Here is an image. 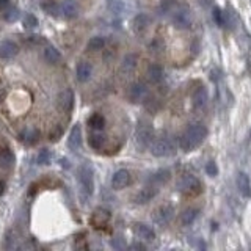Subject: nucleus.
I'll use <instances>...</instances> for the list:
<instances>
[{"label": "nucleus", "mask_w": 251, "mask_h": 251, "mask_svg": "<svg viewBox=\"0 0 251 251\" xmlns=\"http://www.w3.org/2000/svg\"><path fill=\"white\" fill-rule=\"evenodd\" d=\"M206 137H207L206 126H202L201 123L190 124L179 138L180 149H182L184 152H192L196 148H200L202 145V141L206 140Z\"/></svg>", "instance_id": "f257e3e1"}, {"label": "nucleus", "mask_w": 251, "mask_h": 251, "mask_svg": "<svg viewBox=\"0 0 251 251\" xmlns=\"http://www.w3.org/2000/svg\"><path fill=\"white\" fill-rule=\"evenodd\" d=\"M77 179H78V185H80V195L86 201L88 198H91V195L94 192V171L91 168V165L82 163L77 171Z\"/></svg>", "instance_id": "f03ea898"}, {"label": "nucleus", "mask_w": 251, "mask_h": 251, "mask_svg": "<svg viewBox=\"0 0 251 251\" xmlns=\"http://www.w3.org/2000/svg\"><path fill=\"white\" fill-rule=\"evenodd\" d=\"M171 22L176 28H190L193 24V16L192 11L187 6H177L171 11Z\"/></svg>", "instance_id": "7ed1b4c3"}, {"label": "nucleus", "mask_w": 251, "mask_h": 251, "mask_svg": "<svg viewBox=\"0 0 251 251\" xmlns=\"http://www.w3.org/2000/svg\"><path fill=\"white\" fill-rule=\"evenodd\" d=\"M154 140V129L151 123H146V121H141L137 127L135 132V141H137V146L140 149H146L151 146Z\"/></svg>", "instance_id": "20e7f679"}, {"label": "nucleus", "mask_w": 251, "mask_h": 251, "mask_svg": "<svg viewBox=\"0 0 251 251\" xmlns=\"http://www.w3.org/2000/svg\"><path fill=\"white\" fill-rule=\"evenodd\" d=\"M177 190L185 195H198L202 190V184L200 179H196L192 175H184L177 180Z\"/></svg>", "instance_id": "39448f33"}, {"label": "nucleus", "mask_w": 251, "mask_h": 251, "mask_svg": "<svg viewBox=\"0 0 251 251\" xmlns=\"http://www.w3.org/2000/svg\"><path fill=\"white\" fill-rule=\"evenodd\" d=\"M149 148H151V152L155 157H168L175 152V145H173V141L167 137L154 138Z\"/></svg>", "instance_id": "423d86ee"}, {"label": "nucleus", "mask_w": 251, "mask_h": 251, "mask_svg": "<svg viewBox=\"0 0 251 251\" xmlns=\"http://www.w3.org/2000/svg\"><path fill=\"white\" fill-rule=\"evenodd\" d=\"M148 96H149V90L143 82L132 83L127 90V98L133 104H141V102H145L148 99Z\"/></svg>", "instance_id": "0eeeda50"}, {"label": "nucleus", "mask_w": 251, "mask_h": 251, "mask_svg": "<svg viewBox=\"0 0 251 251\" xmlns=\"http://www.w3.org/2000/svg\"><path fill=\"white\" fill-rule=\"evenodd\" d=\"M173 217H175V209L171 206H162L152 214V222L157 226H167L173 220Z\"/></svg>", "instance_id": "6e6552de"}, {"label": "nucleus", "mask_w": 251, "mask_h": 251, "mask_svg": "<svg viewBox=\"0 0 251 251\" xmlns=\"http://www.w3.org/2000/svg\"><path fill=\"white\" fill-rule=\"evenodd\" d=\"M110 217H112V215H110V212L107 209L99 207V209H96L93 212V215L90 218V223L96 227V229H104V227L110 222Z\"/></svg>", "instance_id": "1a4fd4ad"}, {"label": "nucleus", "mask_w": 251, "mask_h": 251, "mask_svg": "<svg viewBox=\"0 0 251 251\" xmlns=\"http://www.w3.org/2000/svg\"><path fill=\"white\" fill-rule=\"evenodd\" d=\"M57 104H58V108L61 110V112H65V113H69L71 110H73V105H74V93L73 90H63L60 94H58V98H57Z\"/></svg>", "instance_id": "9d476101"}, {"label": "nucleus", "mask_w": 251, "mask_h": 251, "mask_svg": "<svg viewBox=\"0 0 251 251\" xmlns=\"http://www.w3.org/2000/svg\"><path fill=\"white\" fill-rule=\"evenodd\" d=\"M68 146L73 152H78L82 148V127L80 124H75L73 126L69 133V138H68Z\"/></svg>", "instance_id": "9b49d317"}, {"label": "nucleus", "mask_w": 251, "mask_h": 251, "mask_svg": "<svg viewBox=\"0 0 251 251\" xmlns=\"http://www.w3.org/2000/svg\"><path fill=\"white\" fill-rule=\"evenodd\" d=\"M130 180L132 176L127 170H118L112 177V187L115 190H123V188H126L130 184Z\"/></svg>", "instance_id": "f8f14e48"}, {"label": "nucleus", "mask_w": 251, "mask_h": 251, "mask_svg": "<svg viewBox=\"0 0 251 251\" xmlns=\"http://www.w3.org/2000/svg\"><path fill=\"white\" fill-rule=\"evenodd\" d=\"M39 138H41V133L36 127H25L21 133H19V140L21 143H24L25 146H33L36 145Z\"/></svg>", "instance_id": "ddd939ff"}, {"label": "nucleus", "mask_w": 251, "mask_h": 251, "mask_svg": "<svg viewBox=\"0 0 251 251\" xmlns=\"http://www.w3.org/2000/svg\"><path fill=\"white\" fill-rule=\"evenodd\" d=\"M60 10L66 19H74L78 16V13H80V6H78L77 0H63L60 5Z\"/></svg>", "instance_id": "4468645a"}, {"label": "nucleus", "mask_w": 251, "mask_h": 251, "mask_svg": "<svg viewBox=\"0 0 251 251\" xmlns=\"http://www.w3.org/2000/svg\"><path fill=\"white\" fill-rule=\"evenodd\" d=\"M133 232H135V235L140 240H145V242H152L155 239V232L152 231V227L145 223L133 225Z\"/></svg>", "instance_id": "2eb2a0df"}, {"label": "nucleus", "mask_w": 251, "mask_h": 251, "mask_svg": "<svg viewBox=\"0 0 251 251\" xmlns=\"http://www.w3.org/2000/svg\"><path fill=\"white\" fill-rule=\"evenodd\" d=\"M157 193H159V188L154 187V185H149V187L141 188V190L133 196V201H135L137 204H146V202L151 201Z\"/></svg>", "instance_id": "dca6fc26"}, {"label": "nucleus", "mask_w": 251, "mask_h": 251, "mask_svg": "<svg viewBox=\"0 0 251 251\" xmlns=\"http://www.w3.org/2000/svg\"><path fill=\"white\" fill-rule=\"evenodd\" d=\"M18 52H19V46L16 44L14 41H10V39L0 44V58L11 60V58L16 57V55H18Z\"/></svg>", "instance_id": "f3484780"}, {"label": "nucleus", "mask_w": 251, "mask_h": 251, "mask_svg": "<svg viewBox=\"0 0 251 251\" xmlns=\"http://www.w3.org/2000/svg\"><path fill=\"white\" fill-rule=\"evenodd\" d=\"M93 75V66L90 65L88 61H80L77 65V69H75V77H77V80L80 82V83H85V82H88L90 78Z\"/></svg>", "instance_id": "a211bd4d"}, {"label": "nucleus", "mask_w": 251, "mask_h": 251, "mask_svg": "<svg viewBox=\"0 0 251 251\" xmlns=\"http://www.w3.org/2000/svg\"><path fill=\"white\" fill-rule=\"evenodd\" d=\"M43 58L47 65H57V63H60V60H61V53L57 47L46 46L43 49Z\"/></svg>", "instance_id": "6ab92c4d"}, {"label": "nucleus", "mask_w": 251, "mask_h": 251, "mask_svg": "<svg viewBox=\"0 0 251 251\" xmlns=\"http://www.w3.org/2000/svg\"><path fill=\"white\" fill-rule=\"evenodd\" d=\"M192 104L196 110H201L206 107L207 104V91L204 86H200V88H196L193 96H192Z\"/></svg>", "instance_id": "aec40b11"}, {"label": "nucleus", "mask_w": 251, "mask_h": 251, "mask_svg": "<svg viewBox=\"0 0 251 251\" xmlns=\"http://www.w3.org/2000/svg\"><path fill=\"white\" fill-rule=\"evenodd\" d=\"M235 184H237L239 192L243 196H251V182L245 173H239L237 177H235Z\"/></svg>", "instance_id": "412c9836"}, {"label": "nucleus", "mask_w": 251, "mask_h": 251, "mask_svg": "<svg viewBox=\"0 0 251 251\" xmlns=\"http://www.w3.org/2000/svg\"><path fill=\"white\" fill-rule=\"evenodd\" d=\"M137 61H138V57L137 55H133V53H129V55H126L123 63H121V73L123 74H132L133 71H135L137 68Z\"/></svg>", "instance_id": "4be33fe9"}, {"label": "nucleus", "mask_w": 251, "mask_h": 251, "mask_svg": "<svg viewBox=\"0 0 251 251\" xmlns=\"http://www.w3.org/2000/svg\"><path fill=\"white\" fill-rule=\"evenodd\" d=\"M14 162H16V157H14L11 149L5 148V149H2V151H0V168L10 170L13 165H14Z\"/></svg>", "instance_id": "5701e85b"}, {"label": "nucleus", "mask_w": 251, "mask_h": 251, "mask_svg": "<svg viewBox=\"0 0 251 251\" xmlns=\"http://www.w3.org/2000/svg\"><path fill=\"white\" fill-rule=\"evenodd\" d=\"M149 22H151V21H149V18L146 14H138V16H135V19H133L132 27H133V30L137 31V33H143V31L148 30Z\"/></svg>", "instance_id": "b1692460"}, {"label": "nucleus", "mask_w": 251, "mask_h": 251, "mask_svg": "<svg viewBox=\"0 0 251 251\" xmlns=\"http://www.w3.org/2000/svg\"><path fill=\"white\" fill-rule=\"evenodd\" d=\"M170 176H171L170 170H160V171H157L155 175L151 176V179H149V182H151L154 187H160V185H163L165 182H168Z\"/></svg>", "instance_id": "393cba45"}, {"label": "nucleus", "mask_w": 251, "mask_h": 251, "mask_svg": "<svg viewBox=\"0 0 251 251\" xmlns=\"http://www.w3.org/2000/svg\"><path fill=\"white\" fill-rule=\"evenodd\" d=\"M163 68L159 65H151L148 68V78L151 80L152 83H159L163 80Z\"/></svg>", "instance_id": "a878e982"}, {"label": "nucleus", "mask_w": 251, "mask_h": 251, "mask_svg": "<svg viewBox=\"0 0 251 251\" xmlns=\"http://www.w3.org/2000/svg\"><path fill=\"white\" fill-rule=\"evenodd\" d=\"M90 146L94 149V151H100L102 148H104V143H105V137L99 133V130H96L94 133L90 135V140H88Z\"/></svg>", "instance_id": "bb28decb"}, {"label": "nucleus", "mask_w": 251, "mask_h": 251, "mask_svg": "<svg viewBox=\"0 0 251 251\" xmlns=\"http://www.w3.org/2000/svg\"><path fill=\"white\" fill-rule=\"evenodd\" d=\"M88 126L93 129V130H102L105 127V118L102 116L100 113H94L90 116V120H88Z\"/></svg>", "instance_id": "cd10ccee"}, {"label": "nucleus", "mask_w": 251, "mask_h": 251, "mask_svg": "<svg viewBox=\"0 0 251 251\" xmlns=\"http://www.w3.org/2000/svg\"><path fill=\"white\" fill-rule=\"evenodd\" d=\"M41 8L44 10V13H47L49 16H53V18H57L58 13H61L60 5L57 2H53V0H46V2L41 3Z\"/></svg>", "instance_id": "c85d7f7f"}, {"label": "nucleus", "mask_w": 251, "mask_h": 251, "mask_svg": "<svg viewBox=\"0 0 251 251\" xmlns=\"http://www.w3.org/2000/svg\"><path fill=\"white\" fill-rule=\"evenodd\" d=\"M104 47H105V38L104 36H93L88 41V50H91V52L102 50Z\"/></svg>", "instance_id": "c756f323"}, {"label": "nucleus", "mask_w": 251, "mask_h": 251, "mask_svg": "<svg viewBox=\"0 0 251 251\" xmlns=\"http://www.w3.org/2000/svg\"><path fill=\"white\" fill-rule=\"evenodd\" d=\"M196 217H198V210H196V209H193V207L185 209L182 212V215H180V222H182V225L188 226V225H192L195 222Z\"/></svg>", "instance_id": "7c9ffc66"}, {"label": "nucleus", "mask_w": 251, "mask_h": 251, "mask_svg": "<svg viewBox=\"0 0 251 251\" xmlns=\"http://www.w3.org/2000/svg\"><path fill=\"white\" fill-rule=\"evenodd\" d=\"M19 10L18 8H14V6H10L8 10H5L3 11V18H5V21H8V22H16L19 19Z\"/></svg>", "instance_id": "2f4dec72"}, {"label": "nucleus", "mask_w": 251, "mask_h": 251, "mask_svg": "<svg viewBox=\"0 0 251 251\" xmlns=\"http://www.w3.org/2000/svg\"><path fill=\"white\" fill-rule=\"evenodd\" d=\"M52 160V154L49 149H41L38 154V163L39 165H49Z\"/></svg>", "instance_id": "473e14b6"}, {"label": "nucleus", "mask_w": 251, "mask_h": 251, "mask_svg": "<svg viewBox=\"0 0 251 251\" xmlns=\"http://www.w3.org/2000/svg\"><path fill=\"white\" fill-rule=\"evenodd\" d=\"M107 3H108V8L115 14L121 13V10H123V2H121V0H107Z\"/></svg>", "instance_id": "72a5a7b5"}, {"label": "nucleus", "mask_w": 251, "mask_h": 251, "mask_svg": "<svg viewBox=\"0 0 251 251\" xmlns=\"http://www.w3.org/2000/svg\"><path fill=\"white\" fill-rule=\"evenodd\" d=\"M24 25H25L27 28H35L38 25V19L33 14H27L25 19H24Z\"/></svg>", "instance_id": "f704fd0d"}, {"label": "nucleus", "mask_w": 251, "mask_h": 251, "mask_svg": "<svg viewBox=\"0 0 251 251\" xmlns=\"http://www.w3.org/2000/svg\"><path fill=\"white\" fill-rule=\"evenodd\" d=\"M61 135H63V129L60 127V126H57V127H55V129L50 132L49 138H50V141H58Z\"/></svg>", "instance_id": "c9c22d12"}, {"label": "nucleus", "mask_w": 251, "mask_h": 251, "mask_svg": "<svg viewBox=\"0 0 251 251\" xmlns=\"http://www.w3.org/2000/svg\"><path fill=\"white\" fill-rule=\"evenodd\" d=\"M215 19H217V22L220 24V25H225V24H226L225 13L220 11V10H215Z\"/></svg>", "instance_id": "e433bc0d"}, {"label": "nucleus", "mask_w": 251, "mask_h": 251, "mask_svg": "<svg viewBox=\"0 0 251 251\" xmlns=\"http://www.w3.org/2000/svg\"><path fill=\"white\" fill-rule=\"evenodd\" d=\"M11 6V0H0V11H5Z\"/></svg>", "instance_id": "4c0bfd02"}, {"label": "nucleus", "mask_w": 251, "mask_h": 251, "mask_svg": "<svg viewBox=\"0 0 251 251\" xmlns=\"http://www.w3.org/2000/svg\"><path fill=\"white\" fill-rule=\"evenodd\" d=\"M206 170H207V173H209V175H212V176H215V175H217V168H215V163H212V162H210V163L207 165V168H206Z\"/></svg>", "instance_id": "58836bf2"}, {"label": "nucleus", "mask_w": 251, "mask_h": 251, "mask_svg": "<svg viewBox=\"0 0 251 251\" xmlns=\"http://www.w3.org/2000/svg\"><path fill=\"white\" fill-rule=\"evenodd\" d=\"M129 248L130 250H145V245H143V243H132Z\"/></svg>", "instance_id": "ea45409f"}, {"label": "nucleus", "mask_w": 251, "mask_h": 251, "mask_svg": "<svg viewBox=\"0 0 251 251\" xmlns=\"http://www.w3.org/2000/svg\"><path fill=\"white\" fill-rule=\"evenodd\" d=\"M5 188H6V184H5V180L0 179V196H2L5 193Z\"/></svg>", "instance_id": "a19ab883"}, {"label": "nucleus", "mask_w": 251, "mask_h": 251, "mask_svg": "<svg viewBox=\"0 0 251 251\" xmlns=\"http://www.w3.org/2000/svg\"><path fill=\"white\" fill-rule=\"evenodd\" d=\"M5 96H6V93H5V90H3V88H0V102H3Z\"/></svg>", "instance_id": "79ce46f5"}]
</instances>
